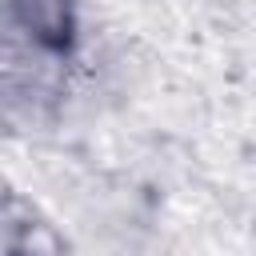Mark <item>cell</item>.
Segmentation results:
<instances>
[{"instance_id": "obj_1", "label": "cell", "mask_w": 256, "mask_h": 256, "mask_svg": "<svg viewBox=\"0 0 256 256\" xmlns=\"http://www.w3.org/2000/svg\"><path fill=\"white\" fill-rule=\"evenodd\" d=\"M20 12L32 28V36L48 48H64L72 36V12L68 0H20Z\"/></svg>"}]
</instances>
